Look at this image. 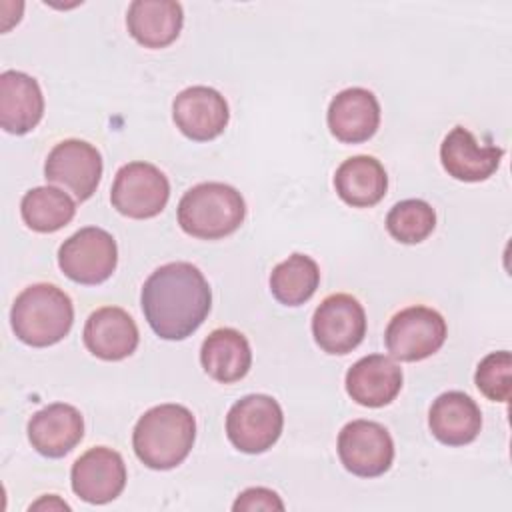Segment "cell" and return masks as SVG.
<instances>
[{
  "label": "cell",
  "mask_w": 512,
  "mask_h": 512,
  "mask_svg": "<svg viewBox=\"0 0 512 512\" xmlns=\"http://www.w3.org/2000/svg\"><path fill=\"white\" fill-rule=\"evenodd\" d=\"M44 114V96L36 78L20 70L0 74V124L8 134H28Z\"/></svg>",
  "instance_id": "19"
},
{
  "label": "cell",
  "mask_w": 512,
  "mask_h": 512,
  "mask_svg": "<svg viewBox=\"0 0 512 512\" xmlns=\"http://www.w3.org/2000/svg\"><path fill=\"white\" fill-rule=\"evenodd\" d=\"M246 216L242 194L224 182H202L178 202L180 228L200 240H220L240 228Z\"/></svg>",
  "instance_id": "4"
},
{
  "label": "cell",
  "mask_w": 512,
  "mask_h": 512,
  "mask_svg": "<svg viewBox=\"0 0 512 512\" xmlns=\"http://www.w3.org/2000/svg\"><path fill=\"white\" fill-rule=\"evenodd\" d=\"M334 188L340 200L348 206L370 208L384 198L388 190V176L380 160L358 154L336 168Z\"/></svg>",
  "instance_id": "23"
},
{
  "label": "cell",
  "mask_w": 512,
  "mask_h": 512,
  "mask_svg": "<svg viewBox=\"0 0 512 512\" xmlns=\"http://www.w3.org/2000/svg\"><path fill=\"white\" fill-rule=\"evenodd\" d=\"M320 284V268L308 254H290L274 266L270 274V292L284 306L308 302Z\"/></svg>",
  "instance_id": "24"
},
{
  "label": "cell",
  "mask_w": 512,
  "mask_h": 512,
  "mask_svg": "<svg viewBox=\"0 0 512 512\" xmlns=\"http://www.w3.org/2000/svg\"><path fill=\"white\" fill-rule=\"evenodd\" d=\"M82 340L96 358L118 362L136 350L140 334L136 322L124 308L102 306L88 316Z\"/></svg>",
  "instance_id": "15"
},
{
  "label": "cell",
  "mask_w": 512,
  "mask_h": 512,
  "mask_svg": "<svg viewBox=\"0 0 512 512\" xmlns=\"http://www.w3.org/2000/svg\"><path fill=\"white\" fill-rule=\"evenodd\" d=\"M118 264V246L110 232L86 226L66 238L58 250V266L66 278L84 286L106 282Z\"/></svg>",
  "instance_id": "6"
},
{
  "label": "cell",
  "mask_w": 512,
  "mask_h": 512,
  "mask_svg": "<svg viewBox=\"0 0 512 512\" xmlns=\"http://www.w3.org/2000/svg\"><path fill=\"white\" fill-rule=\"evenodd\" d=\"M338 458L354 476H382L394 460L392 436L374 420H352L338 434Z\"/></svg>",
  "instance_id": "9"
},
{
  "label": "cell",
  "mask_w": 512,
  "mask_h": 512,
  "mask_svg": "<svg viewBox=\"0 0 512 512\" xmlns=\"http://www.w3.org/2000/svg\"><path fill=\"white\" fill-rule=\"evenodd\" d=\"M70 482L80 500L106 504L122 494L126 486V464L116 450L94 446L72 464Z\"/></svg>",
  "instance_id": "12"
},
{
  "label": "cell",
  "mask_w": 512,
  "mask_h": 512,
  "mask_svg": "<svg viewBox=\"0 0 512 512\" xmlns=\"http://www.w3.org/2000/svg\"><path fill=\"white\" fill-rule=\"evenodd\" d=\"M184 24L182 6L174 0H134L126 12L130 36L144 48H166Z\"/></svg>",
  "instance_id": "21"
},
{
  "label": "cell",
  "mask_w": 512,
  "mask_h": 512,
  "mask_svg": "<svg viewBox=\"0 0 512 512\" xmlns=\"http://www.w3.org/2000/svg\"><path fill=\"white\" fill-rule=\"evenodd\" d=\"M200 362L212 380L232 384L248 374L252 350L246 336L236 328H216L202 342Z\"/></svg>",
  "instance_id": "22"
},
{
  "label": "cell",
  "mask_w": 512,
  "mask_h": 512,
  "mask_svg": "<svg viewBox=\"0 0 512 512\" xmlns=\"http://www.w3.org/2000/svg\"><path fill=\"white\" fill-rule=\"evenodd\" d=\"M312 336L326 354H348L366 336L362 304L344 292L326 296L312 316Z\"/></svg>",
  "instance_id": "10"
},
{
  "label": "cell",
  "mask_w": 512,
  "mask_h": 512,
  "mask_svg": "<svg viewBox=\"0 0 512 512\" xmlns=\"http://www.w3.org/2000/svg\"><path fill=\"white\" fill-rule=\"evenodd\" d=\"M436 226L434 208L420 198H408L394 204L386 216L388 234L402 244L426 240Z\"/></svg>",
  "instance_id": "26"
},
{
  "label": "cell",
  "mask_w": 512,
  "mask_h": 512,
  "mask_svg": "<svg viewBox=\"0 0 512 512\" xmlns=\"http://www.w3.org/2000/svg\"><path fill=\"white\" fill-rule=\"evenodd\" d=\"M40 508H60V510H70V506L66 502H62L58 496L50 494V496H42L38 502H34L30 506V510H40Z\"/></svg>",
  "instance_id": "29"
},
{
  "label": "cell",
  "mask_w": 512,
  "mask_h": 512,
  "mask_svg": "<svg viewBox=\"0 0 512 512\" xmlns=\"http://www.w3.org/2000/svg\"><path fill=\"white\" fill-rule=\"evenodd\" d=\"M326 122L336 140L344 144L366 142L380 126L378 98L360 86L346 88L330 100Z\"/></svg>",
  "instance_id": "14"
},
{
  "label": "cell",
  "mask_w": 512,
  "mask_h": 512,
  "mask_svg": "<svg viewBox=\"0 0 512 512\" xmlns=\"http://www.w3.org/2000/svg\"><path fill=\"white\" fill-rule=\"evenodd\" d=\"M232 510H246V512H252V510H284V502L280 500V496L270 490V488H262V486H256V488H246L244 492L238 494V498L234 500L232 504Z\"/></svg>",
  "instance_id": "28"
},
{
  "label": "cell",
  "mask_w": 512,
  "mask_h": 512,
  "mask_svg": "<svg viewBox=\"0 0 512 512\" xmlns=\"http://www.w3.org/2000/svg\"><path fill=\"white\" fill-rule=\"evenodd\" d=\"M428 426L438 442L446 446H464L476 440L482 428V412L468 394L450 390L432 402Z\"/></svg>",
  "instance_id": "20"
},
{
  "label": "cell",
  "mask_w": 512,
  "mask_h": 512,
  "mask_svg": "<svg viewBox=\"0 0 512 512\" xmlns=\"http://www.w3.org/2000/svg\"><path fill=\"white\" fill-rule=\"evenodd\" d=\"M284 426V414L268 394H248L236 400L226 414V436L234 448L246 454L270 450Z\"/></svg>",
  "instance_id": "5"
},
{
  "label": "cell",
  "mask_w": 512,
  "mask_h": 512,
  "mask_svg": "<svg viewBox=\"0 0 512 512\" xmlns=\"http://www.w3.org/2000/svg\"><path fill=\"white\" fill-rule=\"evenodd\" d=\"M72 322L74 306L70 296L48 282L24 288L10 310V324L16 338L34 348L58 344L68 336Z\"/></svg>",
  "instance_id": "3"
},
{
  "label": "cell",
  "mask_w": 512,
  "mask_h": 512,
  "mask_svg": "<svg viewBox=\"0 0 512 512\" xmlns=\"http://www.w3.org/2000/svg\"><path fill=\"white\" fill-rule=\"evenodd\" d=\"M510 368L512 356L508 350L490 352L476 368L474 382L478 390L494 402H508L510 398Z\"/></svg>",
  "instance_id": "27"
},
{
  "label": "cell",
  "mask_w": 512,
  "mask_h": 512,
  "mask_svg": "<svg viewBox=\"0 0 512 512\" xmlns=\"http://www.w3.org/2000/svg\"><path fill=\"white\" fill-rule=\"evenodd\" d=\"M176 128L194 142L218 138L230 120L226 98L210 86H190L178 92L172 102Z\"/></svg>",
  "instance_id": "13"
},
{
  "label": "cell",
  "mask_w": 512,
  "mask_h": 512,
  "mask_svg": "<svg viewBox=\"0 0 512 512\" xmlns=\"http://www.w3.org/2000/svg\"><path fill=\"white\" fill-rule=\"evenodd\" d=\"M448 328L440 312L428 306H408L392 316L386 326L384 342L392 358L418 362L438 352Z\"/></svg>",
  "instance_id": "8"
},
{
  "label": "cell",
  "mask_w": 512,
  "mask_h": 512,
  "mask_svg": "<svg viewBox=\"0 0 512 512\" xmlns=\"http://www.w3.org/2000/svg\"><path fill=\"white\" fill-rule=\"evenodd\" d=\"M20 214L24 224L40 234L64 228L76 214L74 200L54 186H36L22 196Z\"/></svg>",
  "instance_id": "25"
},
{
  "label": "cell",
  "mask_w": 512,
  "mask_h": 512,
  "mask_svg": "<svg viewBox=\"0 0 512 512\" xmlns=\"http://www.w3.org/2000/svg\"><path fill=\"white\" fill-rule=\"evenodd\" d=\"M170 198V182L166 174L150 162H128L118 168L110 202L128 218L146 220L158 216Z\"/></svg>",
  "instance_id": "7"
},
{
  "label": "cell",
  "mask_w": 512,
  "mask_h": 512,
  "mask_svg": "<svg viewBox=\"0 0 512 512\" xmlns=\"http://www.w3.org/2000/svg\"><path fill=\"white\" fill-rule=\"evenodd\" d=\"M44 178L68 188L80 202L88 200L102 178V156L86 140L68 138L58 142L44 162Z\"/></svg>",
  "instance_id": "11"
},
{
  "label": "cell",
  "mask_w": 512,
  "mask_h": 512,
  "mask_svg": "<svg viewBox=\"0 0 512 512\" xmlns=\"http://www.w3.org/2000/svg\"><path fill=\"white\" fill-rule=\"evenodd\" d=\"M502 156V148L492 144L480 146L464 126H454L440 144V162L444 170L460 182L488 180L498 170Z\"/></svg>",
  "instance_id": "16"
},
{
  "label": "cell",
  "mask_w": 512,
  "mask_h": 512,
  "mask_svg": "<svg viewBox=\"0 0 512 512\" xmlns=\"http://www.w3.org/2000/svg\"><path fill=\"white\" fill-rule=\"evenodd\" d=\"M344 384L356 404L380 408L398 396L402 388V368L390 356L368 354L348 368Z\"/></svg>",
  "instance_id": "17"
},
{
  "label": "cell",
  "mask_w": 512,
  "mask_h": 512,
  "mask_svg": "<svg viewBox=\"0 0 512 512\" xmlns=\"http://www.w3.org/2000/svg\"><path fill=\"white\" fill-rule=\"evenodd\" d=\"M140 304L156 336L184 340L206 320L212 306V290L198 266L168 262L146 278Z\"/></svg>",
  "instance_id": "1"
},
{
  "label": "cell",
  "mask_w": 512,
  "mask_h": 512,
  "mask_svg": "<svg viewBox=\"0 0 512 512\" xmlns=\"http://www.w3.org/2000/svg\"><path fill=\"white\" fill-rule=\"evenodd\" d=\"M84 436V418L78 408L54 402L38 410L28 422L32 448L46 458L66 456Z\"/></svg>",
  "instance_id": "18"
},
{
  "label": "cell",
  "mask_w": 512,
  "mask_h": 512,
  "mask_svg": "<svg viewBox=\"0 0 512 512\" xmlns=\"http://www.w3.org/2000/svg\"><path fill=\"white\" fill-rule=\"evenodd\" d=\"M196 440V420L182 404H160L146 410L132 432L138 460L152 470H172L186 460Z\"/></svg>",
  "instance_id": "2"
}]
</instances>
